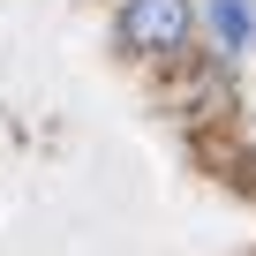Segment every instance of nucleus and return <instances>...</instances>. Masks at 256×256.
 <instances>
[{
    "label": "nucleus",
    "mask_w": 256,
    "mask_h": 256,
    "mask_svg": "<svg viewBox=\"0 0 256 256\" xmlns=\"http://www.w3.org/2000/svg\"><path fill=\"white\" fill-rule=\"evenodd\" d=\"M120 38L144 60H181L196 38V8L188 0H120Z\"/></svg>",
    "instance_id": "1"
},
{
    "label": "nucleus",
    "mask_w": 256,
    "mask_h": 256,
    "mask_svg": "<svg viewBox=\"0 0 256 256\" xmlns=\"http://www.w3.org/2000/svg\"><path fill=\"white\" fill-rule=\"evenodd\" d=\"M204 23H211V38H218V53H226V60L256 53V0H211Z\"/></svg>",
    "instance_id": "2"
}]
</instances>
